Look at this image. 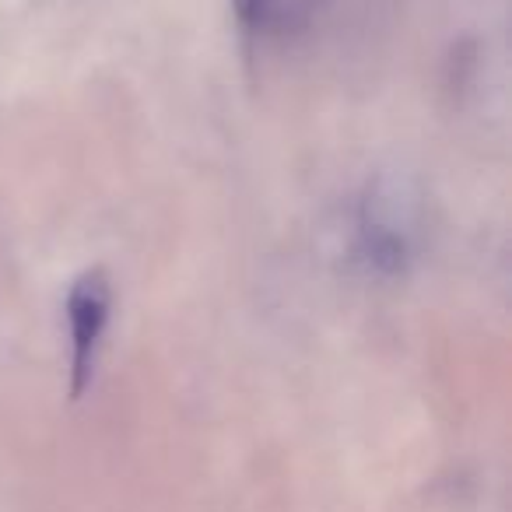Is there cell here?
<instances>
[{
	"label": "cell",
	"mask_w": 512,
	"mask_h": 512,
	"mask_svg": "<svg viewBox=\"0 0 512 512\" xmlns=\"http://www.w3.org/2000/svg\"><path fill=\"white\" fill-rule=\"evenodd\" d=\"M235 11H239L242 25L253 32H267L285 18V0H235Z\"/></svg>",
	"instance_id": "2"
},
{
	"label": "cell",
	"mask_w": 512,
	"mask_h": 512,
	"mask_svg": "<svg viewBox=\"0 0 512 512\" xmlns=\"http://www.w3.org/2000/svg\"><path fill=\"white\" fill-rule=\"evenodd\" d=\"M113 313V285L102 271H88L74 281L67 295V323H71V393L81 397L95 376V358L102 334Z\"/></svg>",
	"instance_id": "1"
}]
</instances>
